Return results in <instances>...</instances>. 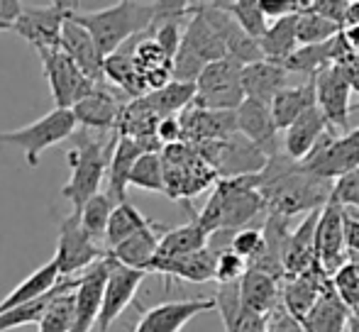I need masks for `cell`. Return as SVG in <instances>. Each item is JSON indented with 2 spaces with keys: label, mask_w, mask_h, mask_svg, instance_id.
I'll list each match as a JSON object with an SVG mask.
<instances>
[{
  "label": "cell",
  "mask_w": 359,
  "mask_h": 332,
  "mask_svg": "<svg viewBox=\"0 0 359 332\" xmlns=\"http://www.w3.org/2000/svg\"><path fill=\"white\" fill-rule=\"evenodd\" d=\"M128 186L151 193H164V169H161L159 152H142L130 171Z\"/></svg>",
  "instance_id": "cell-43"
},
{
  "label": "cell",
  "mask_w": 359,
  "mask_h": 332,
  "mask_svg": "<svg viewBox=\"0 0 359 332\" xmlns=\"http://www.w3.org/2000/svg\"><path fill=\"white\" fill-rule=\"evenodd\" d=\"M264 332H303V328H301V323H298V320H293L279 303L269 315H266Z\"/></svg>",
  "instance_id": "cell-50"
},
{
  "label": "cell",
  "mask_w": 359,
  "mask_h": 332,
  "mask_svg": "<svg viewBox=\"0 0 359 332\" xmlns=\"http://www.w3.org/2000/svg\"><path fill=\"white\" fill-rule=\"evenodd\" d=\"M308 174L335 184L345 174L359 169V127L345 134H325L301 162Z\"/></svg>",
  "instance_id": "cell-11"
},
{
  "label": "cell",
  "mask_w": 359,
  "mask_h": 332,
  "mask_svg": "<svg viewBox=\"0 0 359 332\" xmlns=\"http://www.w3.org/2000/svg\"><path fill=\"white\" fill-rule=\"evenodd\" d=\"M250 184L264 200L266 215H279L286 220L320 210L332 193L330 181L308 174L301 164L291 162L281 152L266 159L264 169L257 176H250Z\"/></svg>",
  "instance_id": "cell-1"
},
{
  "label": "cell",
  "mask_w": 359,
  "mask_h": 332,
  "mask_svg": "<svg viewBox=\"0 0 359 332\" xmlns=\"http://www.w3.org/2000/svg\"><path fill=\"white\" fill-rule=\"evenodd\" d=\"M57 271L62 279L76 276L79 271H86L90 264L105 259V249L100 244H95L88 235L83 233L79 223V215L69 213L59 225V244L57 254L52 256Z\"/></svg>",
  "instance_id": "cell-13"
},
{
  "label": "cell",
  "mask_w": 359,
  "mask_h": 332,
  "mask_svg": "<svg viewBox=\"0 0 359 332\" xmlns=\"http://www.w3.org/2000/svg\"><path fill=\"white\" fill-rule=\"evenodd\" d=\"M156 5L154 3H135V0H123L110 8L100 10H79L72 13V20L93 37L98 52L105 57L120 49L133 37L149 32L154 22Z\"/></svg>",
  "instance_id": "cell-2"
},
{
  "label": "cell",
  "mask_w": 359,
  "mask_h": 332,
  "mask_svg": "<svg viewBox=\"0 0 359 332\" xmlns=\"http://www.w3.org/2000/svg\"><path fill=\"white\" fill-rule=\"evenodd\" d=\"M105 279H108V259L95 261L81 274L79 284L74 289L76 318L72 332H90L95 328V320H98L100 313V300H103Z\"/></svg>",
  "instance_id": "cell-21"
},
{
  "label": "cell",
  "mask_w": 359,
  "mask_h": 332,
  "mask_svg": "<svg viewBox=\"0 0 359 332\" xmlns=\"http://www.w3.org/2000/svg\"><path fill=\"white\" fill-rule=\"evenodd\" d=\"M125 103H120L118 95H113L110 90H105L103 85L93 90L90 95H86L83 100L72 108L76 125H81V130H88L95 134L105 132H118L120 115H123Z\"/></svg>",
  "instance_id": "cell-19"
},
{
  "label": "cell",
  "mask_w": 359,
  "mask_h": 332,
  "mask_svg": "<svg viewBox=\"0 0 359 332\" xmlns=\"http://www.w3.org/2000/svg\"><path fill=\"white\" fill-rule=\"evenodd\" d=\"M342 27H337L335 22L316 15L311 8L296 13V39L298 47H311V44H323L327 39H332L335 34H340Z\"/></svg>",
  "instance_id": "cell-41"
},
{
  "label": "cell",
  "mask_w": 359,
  "mask_h": 332,
  "mask_svg": "<svg viewBox=\"0 0 359 332\" xmlns=\"http://www.w3.org/2000/svg\"><path fill=\"white\" fill-rule=\"evenodd\" d=\"M242 64L232 57L208 64L196 78L194 108L203 110H237L245 100L242 93Z\"/></svg>",
  "instance_id": "cell-8"
},
{
  "label": "cell",
  "mask_w": 359,
  "mask_h": 332,
  "mask_svg": "<svg viewBox=\"0 0 359 332\" xmlns=\"http://www.w3.org/2000/svg\"><path fill=\"white\" fill-rule=\"evenodd\" d=\"M166 230V225L151 220V225H147L144 230H140L137 235H133L130 240L120 242L118 247L105 251V256L118 264L128 266V269H137L147 274V266L151 264V259L156 256V247H159V237Z\"/></svg>",
  "instance_id": "cell-29"
},
{
  "label": "cell",
  "mask_w": 359,
  "mask_h": 332,
  "mask_svg": "<svg viewBox=\"0 0 359 332\" xmlns=\"http://www.w3.org/2000/svg\"><path fill=\"white\" fill-rule=\"evenodd\" d=\"M74 13V10H72ZM59 49L67 54L69 59L90 78L95 85H103L105 78H103V54L98 52L95 47L93 37L86 32L81 25H76L69 15V20L64 22L62 27V42H59Z\"/></svg>",
  "instance_id": "cell-23"
},
{
  "label": "cell",
  "mask_w": 359,
  "mask_h": 332,
  "mask_svg": "<svg viewBox=\"0 0 359 332\" xmlns=\"http://www.w3.org/2000/svg\"><path fill=\"white\" fill-rule=\"evenodd\" d=\"M79 8V3H62L54 0L47 5H22L18 20L13 25V32L20 34L25 42L39 54L49 49H59L62 42V27L69 20L72 10Z\"/></svg>",
  "instance_id": "cell-10"
},
{
  "label": "cell",
  "mask_w": 359,
  "mask_h": 332,
  "mask_svg": "<svg viewBox=\"0 0 359 332\" xmlns=\"http://www.w3.org/2000/svg\"><path fill=\"white\" fill-rule=\"evenodd\" d=\"M210 235L191 218V223L179 225V228H166L159 237L156 256L159 259H176V256L196 254V251L208 247Z\"/></svg>",
  "instance_id": "cell-32"
},
{
  "label": "cell",
  "mask_w": 359,
  "mask_h": 332,
  "mask_svg": "<svg viewBox=\"0 0 359 332\" xmlns=\"http://www.w3.org/2000/svg\"><path fill=\"white\" fill-rule=\"evenodd\" d=\"M39 57H42L44 78H47L57 108L72 110L79 100H83L86 95H90L98 88L62 49H49V52L39 54Z\"/></svg>",
  "instance_id": "cell-12"
},
{
  "label": "cell",
  "mask_w": 359,
  "mask_h": 332,
  "mask_svg": "<svg viewBox=\"0 0 359 332\" xmlns=\"http://www.w3.org/2000/svg\"><path fill=\"white\" fill-rule=\"evenodd\" d=\"M330 198L335 200L340 208H355L359 210V169L345 174L342 179H337L332 184V193Z\"/></svg>",
  "instance_id": "cell-47"
},
{
  "label": "cell",
  "mask_w": 359,
  "mask_h": 332,
  "mask_svg": "<svg viewBox=\"0 0 359 332\" xmlns=\"http://www.w3.org/2000/svg\"><path fill=\"white\" fill-rule=\"evenodd\" d=\"M181 132H184L186 144H208L222 142L237 132L235 110H203V108H189L179 115Z\"/></svg>",
  "instance_id": "cell-18"
},
{
  "label": "cell",
  "mask_w": 359,
  "mask_h": 332,
  "mask_svg": "<svg viewBox=\"0 0 359 332\" xmlns=\"http://www.w3.org/2000/svg\"><path fill=\"white\" fill-rule=\"evenodd\" d=\"M311 108H316V85H313V78H308L306 83L298 85H286L269 103V113L276 130H286L288 125H293Z\"/></svg>",
  "instance_id": "cell-31"
},
{
  "label": "cell",
  "mask_w": 359,
  "mask_h": 332,
  "mask_svg": "<svg viewBox=\"0 0 359 332\" xmlns=\"http://www.w3.org/2000/svg\"><path fill=\"white\" fill-rule=\"evenodd\" d=\"M108 259V256H105ZM147 279L144 271L128 269L118 261L108 259V279L103 286V300H100V313L95 320L98 332H110L113 323L128 310V305L135 300L140 286Z\"/></svg>",
  "instance_id": "cell-15"
},
{
  "label": "cell",
  "mask_w": 359,
  "mask_h": 332,
  "mask_svg": "<svg viewBox=\"0 0 359 332\" xmlns=\"http://www.w3.org/2000/svg\"><path fill=\"white\" fill-rule=\"evenodd\" d=\"M281 281L262 274L257 269H247L240 279V303L245 310L257 315H269L279 305Z\"/></svg>",
  "instance_id": "cell-30"
},
{
  "label": "cell",
  "mask_w": 359,
  "mask_h": 332,
  "mask_svg": "<svg viewBox=\"0 0 359 332\" xmlns=\"http://www.w3.org/2000/svg\"><path fill=\"white\" fill-rule=\"evenodd\" d=\"M235 123L237 132L245 139H250L266 159L279 154V139H276V125L271 120L269 105L257 103V100L245 98L240 103V108L235 110Z\"/></svg>",
  "instance_id": "cell-20"
},
{
  "label": "cell",
  "mask_w": 359,
  "mask_h": 332,
  "mask_svg": "<svg viewBox=\"0 0 359 332\" xmlns=\"http://www.w3.org/2000/svg\"><path fill=\"white\" fill-rule=\"evenodd\" d=\"M257 5L266 20H279L296 13V0H257Z\"/></svg>",
  "instance_id": "cell-51"
},
{
  "label": "cell",
  "mask_w": 359,
  "mask_h": 332,
  "mask_svg": "<svg viewBox=\"0 0 359 332\" xmlns=\"http://www.w3.org/2000/svg\"><path fill=\"white\" fill-rule=\"evenodd\" d=\"M225 57L227 52L217 39V34L208 27V22L196 10V5L189 3V20L181 29V44L176 49L174 62H171V81L194 85L208 64Z\"/></svg>",
  "instance_id": "cell-5"
},
{
  "label": "cell",
  "mask_w": 359,
  "mask_h": 332,
  "mask_svg": "<svg viewBox=\"0 0 359 332\" xmlns=\"http://www.w3.org/2000/svg\"><path fill=\"white\" fill-rule=\"evenodd\" d=\"M115 203L108 198L105 193H95L83 208L79 210V223L83 228V233L93 240L95 244L103 247V237H105V228H108L110 213H113Z\"/></svg>",
  "instance_id": "cell-40"
},
{
  "label": "cell",
  "mask_w": 359,
  "mask_h": 332,
  "mask_svg": "<svg viewBox=\"0 0 359 332\" xmlns=\"http://www.w3.org/2000/svg\"><path fill=\"white\" fill-rule=\"evenodd\" d=\"M345 208L327 200L320 208L316 223V235H313V256H316V266L330 279L342 264H345Z\"/></svg>",
  "instance_id": "cell-14"
},
{
  "label": "cell",
  "mask_w": 359,
  "mask_h": 332,
  "mask_svg": "<svg viewBox=\"0 0 359 332\" xmlns=\"http://www.w3.org/2000/svg\"><path fill=\"white\" fill-rule=\"evenodd\" d=\"M217 8H222L232 20L237 22V27L252 39H259L266 32V18L262 15L257 0H230V3H217Z\"/></svg>",
  "instance_id": "cell-42"
},
{
  "label": "cell",
  "mask_w": 359,
  "mask_h": 332,
  "mask_svg": "<svg viewBox=\"0 0 359 332\" xmlns=\"http://www.w3.org/2000/svg\"><path fill=\"white\" fill-rule=\"evenodd\" d=\"M59 281H62V276H59V271H57V264H54V259H49L47 264L34 269L27 279H22V284H18L3 300H0V313H5V310H10V308H18V305H22V303H29V300L42 298V296L49 293Z\"/></svg>",
  "instance_id": "cell-33"
},
{
  "label": "cell",
  "mask_w": 359,
  "mask_h": 332,
  "mask_svg": "<svg viewBox=\"0 0 359 332\" xmlns=\"http://www.w3.org/2000/svg\"><path fill=\"white\" fill-rule=\"evenodd\" d=\"M337 37V34H335ZM335 37L327 39L323 44H311V47H298L291 57L286 59L281 67L288 74H306V76H316L325 67L335 64Z\"/></svg>",
  "instance_id": "cell-39"
},
{
  "label": "cell",
  "mask_w": 359,
  "mask_h": 332,
  "mask_svg": "<svg viewBox=\"0 0 359 332\" xmlns=\"http://www.w3.org/2000/svg\"><path fill=\"white\" fill-rule=\"evenodd\" d=\"M347 332H359V308L350 310V318H347Z\"/></svg>",
  "instance_id": "cell-54"
},
{
  "label": "cell",
  "mask_w": 359,
  "mask_h": 332,
  "mask_svg": "<svg viewBox=\"0 0 359 332\" xmlns=\"http://www.w3.org/2000/svg\"><path fill=\"white\" fill-rule=\"evenodd\" d=\"M247 271V261L240 259L237 254H232L230 249L215 254V269H213V281L217 286L222 284H240V279Z\"/></svg>",
  "instance_id": "cell-46"
},
{
  "label": "cell",
  "mask_w": 359,
  "mask_h": 332,
  "mask_svg": "<svg viewBox=\"0 0 359 332\" xmlns=\"http://www.w3.org/2000/svg\"><path fill=\"white\" fill-rule=\"evenodd\" d=\"M347 3H350V0H311V10L316 15H320V18L335 22L337 27H342V22H345Z\"/></svg>",
  "instance_id": "cell-48"
},
{
  "label": "cell",
  "mask_w": 359,
  "mask_h": 332,
  "mask_svg": "<svg viewBox=\"0 0 359 332\" xmlns=\"http://www.w3.org/2000/svg\"><path fill=\"white\" fill-rule=\"evenodd\" d=\"M345 249L350 256H359V218L345 210Z\"/></svg>",
  "instance_id": "cell-52"
},
{
  "label": "cell",
  "mask_w": 359,
  "mask_h": 332,
  "mask_svg": "<svg viewBox=\"0 0 359 332\" xmlns=\"http://www.w3.org/2000/svg\"><path fill=\"white\" fill-rule=\"evenodd\" d=\"M313 85H316V108L323 113L327 127L332 134H337V130H347L350 125V83L342 76L340 67L330 64L320 74L313 76Z\"/></svg>",
  "instance_id": "cell-16"
},
{
  "label": "cell",
  "mask_w": 359,
  "mask_h": 332,
  "mask_svg": "<svg viewBox=\"0 0 359 332\" xmlns=\"http://www.w3.org/2000/svg\"><path fill=\"white\" fill-rule=\"evenodd\" d=\"M325 134H332L325 118H323V113L318 108H311L308 113H303L296 123L288 125L284 130V139H281L284 152L281 154L291 159V162L301 164Z\"/></svg>",
  "instance_id": "cell-24"
},
{
  "label": "cell",
  "mask_w": 359,
  "mask_h": 332,
  "mask_svg": "<svg viewBox=\"0 0 359 332\" xmlns=\"http://www.w3.org/2000/svg\"><path fill=\"white\" fill-rule=\"evenodd\" d=\"M232 254H237L240 259L247 261V266L252 264V261H257L262 256V251H264V235H262V230L257 228H245V230H237V233H232L230 237V247Z\"/></svg>",
  "instance_id": "cell-45"
},
{
  "label": "cell",
  "mask_w": 359,
  "mask_h": 332,
  "mask_svg": "<svg viewBox=\"0 0 359 332\" xmlns=\"http://www.w3.org/2000/svg\"><path fill=\"white\" fill-rule=\"evenodd\" d=\"M194 147V144H191ZM196 152L210 169L215 171L217 179H250L257 176L266 164V157L240 132L222 142L196 144Z\"/></svg>",
  "instance_id": "cell-9"
},
{
  "label": "cell",
  "mask_w": 359,
  "mask_h": 332,
  "mask_svg": "<svg viewBox=\"0 0 359 332\" xmlns=\"http://www.w3.org/2000/svg\"><path fill=\"white\" fill-rule=\"evenodd\" d=\"M147 225H151V218L140 213L130 200L115 205L113 213H110L108 228H105V237H103V249L110 251L113 247H118L120 242L130 240L133 235H137L140 230H144Z\"/></svg>",
  "instance_id": "cell-38"
},
{
  "label": "cell",
  "mask_w": 359,
  "mask_h": 332,
  "mask_svg": "<svg viewBox=\"0 0 359 332\" xmlns=\"http://www.w3.org/2000/svg\"><path fill=\"white\" fill-rule=\"evenodd\" d=\"M194 93H196V88L191 83L169 81L166 85H161V88L142 95V103L159 120L161 118H174V115H181L191 103H194Z\"/></svg>",
  "instance_id": "cell-37"
},
{
  "label": "cell",
  "mask_w": 359,
  "mask_h": 332,
  "mask_svg": "<svg viewBox=\"0 0 359 332\" xmlns=\"http://www.w3.org/2000/svg\"><path fill=\"white\" fill-rule=\"evenodd\" d=\"M240 81H242V93H245V98L269 105L271 100L276 98V93H281L288 85V71L281 64L262 59V62L242 67Z\"/></svg>",
  "instance_id": "cell-28"
},
{
  "label": "cell",
  "mask_w": 359,
  "mask_h": 332,
  "mask_svg": "<svg viewBox=\"0 0 359 332\" xmlns=\"http://www.w3.org/2000/svg\"><path fill=\"white\" fill-rule=\"evenodd\" d=\"M330 289L347 310L359 308V266L355 261L352 259L345 261V264L330 276Z\"/></svg>",
  "instance_id": "cell-44"
},
{
  "label": "cell",
  "mask_w": 359,
  "mask_h": 332,
  "mask_svg": "<svg viewBox=\"0 0 359 332\" xmlns=\"http://www.w3.org/2000/svg\"><path fill=\"white\" fill-rule=\"evenodd\" d=\"M79 284L76 276L62 279L57 296L49 300L47 310H44L42 320L37 325V332H72L74 330V318H76V298L74 289Z\"/></svg>",
  "instance_id": "cell-35"
},
{
  "label": "cell",
  "mask_w": 359,
  "mask_h": 332,
  "mask_svg": "<svg viewBox=\"0 0 359 332\" xmlns=\"http://www.w3.org/2000/svg\"><path fill=\"white\" fill-rule=\"evenodd\" d=\"M159 157L164 169V193L171 200H191L217 181L215 171L186 142L161 147Z\"/></svg>",
  "instance_id": "cell-6"
},
{
  "label": "cell",
  "mask_w": 359,
  "mask_h": 332,
  "mask_svg": "<svg viewBox=\"0 0 359 332\" xmlns=\"http://www.w3.org/2000/svg\"><path fill=\"white\" fill-rule=\"evenodd\" d=\"M142 152H144V147L140 142L118 134V139H115V147H113L110 159H108V171H105V184H108V188L103 191V193L108 195L115 205H120V203H125V200H128L130 171H133L135 162H137Z\"/></svg>",
  "instance_id": "cell-26"
},
{
  "label": "cell",
  "mask_w": 359,
  "mask_h": 332,
  "mask_svg": "<svg viewBox=\"0 0 359 332\" xmlns=\"http://www.w3.org/2000/svg\"><path fill=\"white\" fill-rule=\"evenodd\" d=\"M215 310L213 298H186V300H166V303L151 305L142 310L133 332H181L201 313Z\"/></svg>",
  "instance_id": "cell-17"
},
{
  "label": "cell",
  "mask_w": 359,
  "mask_h": 332,
  "mask_svg": "<svg viewBox=\"0 0 359 332\" xmlns=\"http://www.w3.org/2000/svg\"><path fill=\"white\" fill-rule=\"evenodd\" d=\"M20 10H22V3L18 0H0V32H13Z\"/></svg>",
  "instance_id": "cell-53"
},
{
  "label": "cell",
  "mask_w": 359,
  "mask_h": 332,
  "mask_svg": "<svg viewBox=\"0 0 359 332\" xmlns=\"http://www.w3.org/2000/svg\"><path fill=\"white\" fill-rule=\"evenodd\" d=\"M118 132H113L108 139L103 134L81 130L74 147L67 152L69 166H72V179L62 188V198L72 203V213H79L95 193H100V184L105 181L108 159L115 147Z\"/></svg>",
  "instance_id": "cell-4"
},
{
  "label": "cell",
  "mask_w": 359,
  "mask_h": 332,
  "mask_svg": "<svg viewBox=\"0 0 359 332\" xmlns=\"http://www.w3.org/2000/svg\"><path fill=\"white\" fill-rule=\"evenodd\" d=\"M320 210L303 215V220L291 228L284 247V256H281V266H284V279H293L316 266V256H313V235H316V223Z\"/></svg>",
  "instance_id": "cell-25"
},
{
  "label": "cell",
  "mask_w": 359,
  "mask_h": 332,
  "mask_svg": "<svg viewBox=\"0 0 359 332\" xmlns=\"http://www.w3.org/2000/svg\"><path fill=\"white\" fill-rule=\"evenodd\" d=\"M156 142H159L161 147L184 142V132H181L179 115H174V118H161L159 123H156Z\"/></svg>",
  "instance_id": "cell-49"
},
{
  "label": "cell",
  "mask_w": 359,
  "mask_h": 332,
  "mask_svg": "<svg viewBox=\"0 0 359 332\" xmlns=\"http://www.w3.org/2000/svg\"><path fill=\"white\" fill-rule=\"evenodd\" d=\"M264 210V200L250 184V179H217L208 203L201 213H194V220L205 230L213 233H237L245 230Z\"/></svg>",
  "instance_id": "cell-3"
},
{
  "label": "cell",
  "mask_w": 359,
  "mask_h": 332,
  "mask_svg": "<svg viewBox=\"0 0 359 332\" xmlns=\"http://www.w3.org/2000/svg\"><path fill=\"white\" fill-rule=\"evenodd\" d=\"M350 310L340 303L332 289L318 298V303L311 308V313L301 320L303 332H345Z\"/></svg>",
  "instance_id": "cell-36"
},
{
  "label": "cell",
  "mask_w": 359,
  "mask_h": 332,
  "mask_svg": "<svg viewBox=\"0 0 359 332\" xmlns=\"http://www.w3.org/2000/svg\"><path fill=\"white\" fill-rule=\"evenodd\" d=\"M259 49L262 57L266 62L274 64H284L288 57L298 49V39H296V13L286 15V18L274 20L271 25H266V32L259 39Z\"/></svg>",
  "instance_id": "cell-34"
},
{
  "label": "cell",
  "mask_w": 359,
  "mask_h": 332,
  "mask_svg": "<svg viewBox=\"0 0 359 332\" xmlns=\"http://www.w3.org/2000/svg\"><path fill=\"white\" fill-rule=\"evenodd\" d=\"M74 132H76V120H74L72 110L54 108L52 113L34 120V123L25 125V127L0 132V144L20 147L25 152V157H27V164L34 169V166L39 164V157H42L49 147L69 139Z\"/></svg>",
  "instance_id": "cell-7"
},
{
  "label": "cell",
  "mask_w": 359,
  "mask_h": 332,
  "mask_svg": "<svg viewBox=\"0 0 359 332\" xmlns=\"http://www.w3.org/2000/svg\"><path fill=\"white\" fill-rule=\"evenodd\" d=\"M215 269V254L208 247L196 251V254L176 256V259H159L154 256L151 264L147 266V274H159L166 279L189 281V284H205L213 281Z\"/></svg>",
  "instance_id": "cell-27"
},
{
  "label": "cell",
  "mask_w": 359,
  "mask_h": 332,
  "mask_svg": "<svg viewBox=\"0 0 359 332\" xmlns=\"http://www.w3.org/2000/svg\"><path fill=\"white\" fill-rule=\"evenodd\" d=\"M327 289H330V279H327L318 266H313V269L306 271V274L281 281L279 303L293 320L301 323Z\"/></svg>",
  "instance_id": "cell-22"
}]
</instances>
